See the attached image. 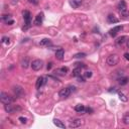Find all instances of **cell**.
Masks as SVG:
<instances>
[{"instance_id":"cell-33","label":"cell","mask_w":129,"mask_h":129,"mask_svg":"<svg viewBox=\"0 0 129 129\" xmlns=\"http://www.w3.org/2000/svg\"><path fill=\"white\" fill-rule=\"evenodd\" d=\"M85 111H86L87 113H89V114H92V113H93V109L88 107V108H86V109H85Z\"/></svg>"},{"instance_id":"cell-2","label":"cell","mask_w":129,"mask_h":129,"mask_svg":"<svg viewBox=\"0 0 129 129\" xmlns=\"http://www.w3.org/2000/svg\"><path fill=\"white\" fill-rule=\"evenodd\" d=\"M0 100H1L3 104H10L14 101V98L11 97L10 95H8L5 92H1V94H0Z\"/></svg>"},{"instance_id":"cell-30","label":"cell","mask_w":129,"mask_h":129,"mask_svg":"<svg viewBox=\"0 0 129 129\" xmlns=\"http://www.w3.org/2000/svg\"><path fill=\"white\" fill-rule=\"evenodd\" d=\"M77 78H78V82H80V83H84V82H86L85 77H81V76H79V77H77Z\"/></svg>"},{"instance_id":"cell-38","label":"cell","mask_w":129,"mask_h":129,"mask_svg":"<svg viewBox=\"0 0 129 129\" xmlns=\"http://www.w3.org/2000/svg\"><path fill=\"white\" fill-rule=\"evenodd\" d=\"M126 44H127V47L129 48V39H127V40H126Z\"/></svg>"},{"instance_id":"cell-4","label":"cell","mask_w":129,"mask_h":129,"mask_svg":"<svg viewBox=\"0 0 129 129\" xmlns=\"http://www.w3.org/2000/svg\"><path fill=\"white\" fill-rule=\"evenodd\" d=\"M12 91H13V94L14 96H16L17 98H21L24 96V90L22 89V87L20 86H14L12 88Z\"/></svg>"},{"instance_id":"cell-36","label":"cell","mask_w":129,"mask_h":129,"mask_svg":"<svg viewBox=\"0 0 129 129\" xmlns=\"http://www.w3.org/2000/svg\"><path fill=\"white\" fill-rule=\"evenodd\" d=\"M6 23L8 24V25H11V24L14 23V21H13V20H8V21H6Z\"/></svg>"},{"instance_id":"cell-29","label":"cell","mask_w":129,"mask_h":129,"mask_svg":"<svg viewBox=\"0 0 129 129\" xmlns=\"http://www.w3.org/2000/svg\"><path fill=\"white\" fill-rule=\"evenodd\" d=\"M2 43L9 44V43H10V41H9V39H8V37H6V36L3 37V39H2Z\"/></svg>"},{"instance_id":"cell-24","label":"cell","mask_w":129,"mask_h":129,"mask_svg":"<svg viewBox=\"0 0 129 129\" xmlns=\"http://www.w3.org/2000/svg\"><path fill=\"white\" fill-rule=\"evenodd\" d=\"M123 123L125 125H129V112H126L123 116Z\"/></svg>"},{"instance_id":"cell-6","label":"cell","mask_w":129,"mask_h":129,"mask_svg":"<svg viewBox=\"0 0 129 129\" xmlns=\"http://www.w3.org/2000/svg\"><path fill=\"white\" fill-rule=\"evenodd\" d=\"M83 120L82 119H79V118H76L70 121V124H69V127L70 128H79L83 125Z\"/></svg>"},{"instance_id":"cell-12","label":"cell","mask_w":129,"mask_h":129,"mask_svg":"<svg viewBox=\"0 0 129 129\" xmlns=\"http://www.w3.org/2000/svg\"><path fill=\"white\" fill-rule=\"evenodd\" d=\"M70 5L73 8H79L82 5V0H70Z\"/></svg>"},{"instance_id":"cell-1","label":"cell","mask_w":129,"mask_h":129,"mask_svg":"<svg viewBox=\"0 0 129 129\" xmlns=\"http://www.w3.org/2000/svg\"><path fill=\"white\" fill-rule=\"evenodd\" d=\"M119 60H120L119 56L116 55V54H113V55H110L108 58H107V60H106V63H107V64H109V66L113 67V66L118 64Z\"/></svg>"},{"instance_id":"cell-5","label":"cell","mask_w":129,"mask_h":129,"mask_svg":"<svg viewBox=\"0 0 129 129\" xmlns=\"http://www.w3.org/2000/svg\"><path fill=\"white\" fill-rule=\"evenodd\" d=\"M43 63L41 60H32L30 66H31V69L33 71H39L41 68H43Z\"/></svg>"},{"instance_id":"cell-23","label":"cell","mask_w":129,"mask_h":129,"mask_svg":"<svg viewBox=\"0 0 129 129\" xmlns=\"http://www.w3.org/2000/svg\"><path fill=\"white\" fill-rule=\"evenodd\" d=\"M51 44V39H43V40H40L39 45L41 47H45V45H50Z\"/></svg>"},{"instance_id":"cell-3","label":"cell","mask_w":129,"mask_h":129,"mask_svg":"<svg viewBox=\"0 0 129 129\" xmlns=\"http://www.w3.org/2000/svg\"><path fill=\"white\" fill-rule=\"evenodd\" d=\"M23 19L25 21V27H23V29H26L28 28L30 24H31V14H30V12L28 10H24L23 11Z\"/></svg>"},{"instance_id":"cell-32","label":"cell","mask_w":129,"mask_h":129,"mask_svg":"<svg viewBox=\"0 0 129 129\" xmlns=\"http://www.w3.org/2000/svg\"><path fill=\"white\" fill-rule=\"evenodd\" d=\"M92 77V72L89 71V72H86L85 73V78H91Z\"/></svg>"},{"instance_id":"cell-20","label":"cell","mask_w":129,"mask_h":129,"mask_svg":"<svg viewBox=\"0 0 129 129\" xmlns=\"http://www.w3.org/2000/svg\"><path fill=\"white\" fill-rule=\"evenodd\" d=\"M85 106L82 105V104H79V105H76L75 106V111L78 112V113H83L85 111Z\"/></svg>"},{"instance_id":"cell-18","label":"cell","mask_w":129,"mask_h":129,"mask_svg":"<svg viewBox=\"0 0 129 129\" xmlns=\"http://www.w3.org/2000/svg\"><path fill=\"white\" fill-rule=\"evenodd\" d=\"M81 73H82V68L77 67V68H75V69L73 70L72 75H73V77H79V76H81Z\"/></svg>"},{"instance_id":"cell-9","label":"cell","mask_w":129,"mask_h":129,"mask_svg":"<svg viewBox=\"0 0 129 129\" xmlns=\"http://www.w3.org/2000/svg\"><path fill=\"white\" fill-rule=\"evenodd\" d=\"M69 72V68L68 67H62V68H59L55 71V74L56 75H59V76H66Z\"/></svg>"},{"instance_id":"cell-37","label":"cell","mask_w":129,"mask_h":129,"mask_svg":"<svg viewBox=\"0 0 129 129\" xmlns=\"http://www.w3.org/2000/svg\"><path fill=\"white\" fill-rule=\"evenodd\" d=\"M52 63H50L47 64V70H51L52 69Z\"/></svg>"},{"instance_id":"cell-7","label":"cell","mask_w":129,"mask_h":129,"mask_svg":"<svg viewBox=\"0 0 129 129\" xmlns=\"http://www.w3.org/2000/svg\"><path fill=\"white\" fill-rule=\"evenodd\" d=\"M71 93H72L71 88H70V87H67V88H63V89H60L59 95H60V98H63V99H66V98H68V97L70 96Z\"/></svg>"},{"instance_id":"cell-21","label":"cell","mask_w":129,"mask_h":129,"mask_svg":"<svg viewBox=\"0 0 129 129\" xmlns=\"http://www.w3.org/2000/svg\"><path fill=\"white\" fill-rule=\"evenodd\" d=\"M54 124L59 128H66V125H64L62 121L59 120V119H54Z\"/></svg>"},{"instance_id":"cell-15","label":"cell","mask_w":129,"mask_h":129,"mask_svg":"<svg viewBox=\"0 0 129 129\" xmlns=\"http://www.w3.org/2000/svg\"><path fill=\"white\" fill-rule=\"evenodd\" d=\"M43 13H39L36 15L35 19H34V24L35 25H40L43 23Z\"/></svg>"},{"instance_id":"cell-28","label":"cell","mask_w":129,"mask_h":129,"mask_svg":"<svg viewBox=\"0 0 129 129\" xmlns=\"http://www.w3.org/2000/svg\"><path fill=\"white\" fill-rule=\"evenodd\" d=\"M11 18V15L8 14V15H3L2 16V20H4V21H8L9 19Z\"/></svg>"},{"instance_id":"cell-14","label":"cell","mask_w":129,"mask_h":129,"mask_svg":"<svg viewBox=\"0 0 129 129\" xmlns=\"http://www.w3.org/2000/svg\"><path fill=\"white\" fill-rule=\"evenodd\" d=\"M64 48H59V50L56 52V58L58 59L59 60H62L64 59Z\"/></svg>"},{"instance_id":"cell-39","label":"cell","mask_w":129,"mask_h":129,"mask_svg":"<svg viewBox=\"0 0 129 129\" xmlns=\"http://www.w3.org/2000/svg\"><path fill=\"white\" fill-rule=\"evenodd\" d=\"M29 1H30V2H32V1H33V0H29Z\"/></svg>"},{"instance_id":"cell-10","label":"cell","mask_w":129,"mask_h":129,"mask_svg":"<svg viewBox=\"0 0 129 129\" xmlns=\"http://www.w3.org/2000/svg\"><path fill=\"white\" fill-rule=\"evenodd\" d=\"M44 84H45V79L43 77H39L36 80V83H35V88L37 90H39Z\"/></svg>"},{"instance_id":"cell-27","label":"cell","mask_w":129,"mask_h":129,"mask_svg":"<svg viewBox=\"0 0 129 129\" xmlns=\"http://www.w3.org/2000/svg\"><path fill=\"white\" fill-rule=\"evenodd\" d=\"M86 56V54H84V52H79V54H76L74 56V58L76 59H83V58H85Z\"/></svg>"},{"instance_id":"cell-16","label":"cell","mask_w":129,"mask_h":129,"mask_svg":"<svg viewBox=\"0 0 129 129\" xmlns=\"http://www.w3.org/2000/svg\"><path fill=\"white\" fill-rule=\"evenodd\" d=\"M20 64H21V67L23 68V69H27V68H28V64H29V59L27 58V56L23 58V59L21 60Z\"/></svg>"},{"instance_id":"cell-17","label":"cell","mask_w":129,"mask_h":129,"mask_svg":"<svg viewBox=\"0 0 129 129\" xmlns=\"http://www.w3.org/2000/svg\"><path fill=\"white\" fill-rule=\"evenodd\" d=\"M117 8H118L119 11H122V10L127 9V5H126V3H125L124 0H121V1L118 3V5H117Z\"/></svg>"},{"instance_id":"cell-26","label":"cell","mask_w":129,"mask_h":129,"mask_svg":"<svg viewBox=\"0 0 129 129\" xmlns=\"http://www.w3.org/2000/svg\"><path fill=\"white\" fill-rule=\"evenodd\" d=\"M118 96H119V99L121 100V101H123V102H127V97L125 96V95L123 94V93H121V92H119L118 93Z\"/></svg>"},{"instance_id":"cell-35","label":"cell","mask_w":129,"mask_h":129,"mask_svg":"<svg viewBox=\"0 0 129 129\" xmlns=\"http://www.w3.org/2000/svg\"><path fill=\"white\" fill-rule=\"evenodd\" d=\"M124 58H125V60H129V54H128V52H125V54H124Z\"/></svg>"},{"instance_id":"cell-31","label":"cell","mask_w":129,"mask_h":129,"mask_svg":"<svg viewBox=\"0 0 129 129\" xmlns=\"http://www.w3.org/2000/svg\"><path fill=\"white\" fill-rule=\"evenodd\" d=\"M18 120H19L22 124H25V123H26V121H27V119H26L25 117H19V118H18Z\"/></svg>"},{"instance_id":"cell-13","label":"cell","mask_w":129,"mask_h":129,"mask_svg":"<svg viewBox=\"0 0 129 129\" xmlns=\"http://www.w3.org/2000/svg\"><path fill=\"white\" fill-rule=\"evenodd\" d=\"M107 21L109 23H117V22H119V19L114 14H109L107 16Z\"/></svg>"},{"instance_id":"cell-8","label":"cell","mask_w":129,"mask_h":129,"mask_svg":"<svg viewBox=\"0 0 129 129\" xmlns=\"http://www.w3.org/2000/svg\"><path fill=\"white\" fill-rule=\"evenodd\" d=\"M4 109H5V111L7 112V113H13V112H15L16 110H20L21 108L20 107H16V106H13V105H11V103L10 104H4Z\"/></svg>"},{"instance_id":"cell-11","label":"cell","mask_w":129,"mask_h":129,"mask_svg":"<svg viewBox=\"0 0 129 129\" xmlns=\"http://www.w3.org/2000/svg\"><path fill=\"white\" fill-rule=\"evenodd\" d=\"M122 28H123V27H122L121 25H119V26H115V27H113L112 29L109 30V34L111 35V36L114 37V36H116V34L120 31V30H122Z\"/></svg>"},{"instance_id":"cell-25","label":"cell","mask_w":129,"mask_h":129,"mask_svg":"<svg viewBox=\"0 0 129 129\" xmlns=\"http://www.w3.org/2000/svg\"><path fill=\"white\" fill-rule=\"evenodd\" d=\"M120 15L122 16L123 18H127L129 16V10L128 9H125V10H122V11H119Z\"/></svg>"},{"instance_id":"cell-34","label":"cell","mask_w":129,"mask_h":129,"mask_svg":"<svg viewBox=\"0 0 129 129\" xmlns=\"http://www.w3.org/2000/svg\"><path fill=\"white\" fill-rule=\"evenodd\" d=\"M77 64V67H80V68H86V64H85L78 63V64Z\"/></svg>"},{"instance_id":"cell-19","label":"cell","mask_w":129,"mask_h":129,"mask_svg":"<svg viewBox=\"0 0 129 129\" xmlns=\"http://www.w3.org/2000/svg\"><path fill=\"white\" fill-rule=\"evenodd\" d=\"M128 82H129V79H128L127 77H121V78L118 79V84L121 85V86L126 85Z\"/></svg>"},{"instance_id":"cell-22","label":"cell","mask_w":129,"mask_h":129,"mask_svg":"<svg viewBox=\"0 0 129 129\" xmlns=\"http://www.w3.org/2000/svg\"><path fill=\"white\" fill-rule=\"evenodd\" d=\"M126 39H127V36H121V37H119V39H116V44L117 45H122L123 43H124V41L126 40Z\"/></svg>"}]
</instances>
